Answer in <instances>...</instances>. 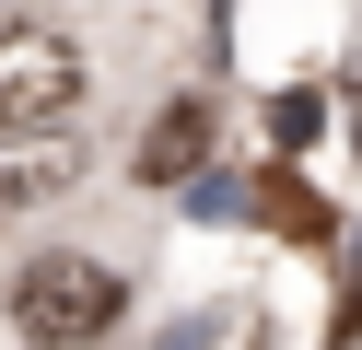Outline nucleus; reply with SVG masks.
I'll return each mask as SVG.
<instances>
[{"label":"nucleus","mask_w":362,"mask_h":350,"mask_svg":"<svg viewBox=\"0 0 362 350\" xmlns=\"http://www.w3.org/2000/svg\"><path fill=\"white\" fill-rule=\"evenodd\" d=\"M117 269L105 257H35V269H12V327H24L35 350H82L117 327Z\"/></svg>","instance_id":"nucleus-2"},{"label":"nucleus","mask_w":362,"mask_h":350,"mask_svg":"<svg viewBox=\"0 0 362 350\" xmlns=\"http://www.w3.org/2000/svg\"><path fill=\"white\" fill-rule=\"evenodd\" d=\"M59 187H82V140H71V129L0 140V210H35V199H59Z\"/></svg>","instance_id":"nucleus-3"},{"label":"nucleus","mask_w":362,"mask_h":350,"mask_svg":"<svg viewBox=\"0 0 362 350\" xmlns=\"http://www.w3.org/2000/svg\"><path fill=\"white\" fill-rule=\"evenodd\" d=\"M199 152H211V105H164L141 129V187H175V175H199Z\"/></svg>","instance_id":"nucleus-4"},{"label":"nucleus","mask_w":362,"mask_h":350,"mask_svg":"<svg viewBox=\"0 0 362 350\" xmlns=\"http://www.w3.org/2000/svg\"><path fill=\"white\" fill-rule=\"evenodd\" d=\"M82 35H59V23H0V140H47L71 129L82 105Z\"/></svg>","instance_id":"nucleus-1"}]
</instances>
